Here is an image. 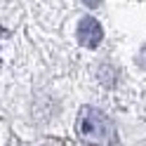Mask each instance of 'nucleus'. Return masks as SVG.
<instances>
[{
  "instance_id": "3",
  "label": "nucleus",
  "mask_w": 146,
  "mask_h": 146,
  "mask_svg": "<svg viewBox=\"0 0 146 146\" xmlns=\"http://www.w3.org/2000/svg\"><path fill=\"white\" fill-rule=\"evenodd\" d=\"M139 64L146 68V45H144V47H141V52H139Z\"/></svg>"
},
{
  "instance_id": "2",
  "label": "nucleus",
  "mask_w": 146,
  "mask_h": 146,
  "mask_svg": "<svg viewBox=\"0 0 146 146\" xmlns=\"http://www.w3.org/2000/svg\"><path fill=\"white\" fill-rule=\"evenodd\" d=\"M104 40V29L94 17H83L78 24V42L87 50L99 47V42Z\"/></svg>"
},
{
  "instance_id": "1",
  "label": "nucleus",
  "mask_w": 146,
  "mask_h": 146,
  "mask_svg": "<svg viewBox=\"0 0 146 146\" xmlns=\"http://www.w3.org/2000/svg\"><path fill=\"white\" fill-rule=\"evenodd\" d=\"M78 134L80 139L92 146H120L115 125L92 106L80 108L78 113Z\"/></svg>"
},
{
  "instance_id": "4",
  "label": "nucleus",
  "mask_w": 146,
  "mask_h": 146,
  "mask_svg": "<svg viewBox=\"0 0 146 146\" xmlns=\"http://www.w3.org/2000/svg\"><path fill=\"white\" fill-rule=\"evenodd\" d=\"M83 3H85L87 7H92V10H94V7H99V3H102V0H83Z\"/></svg>"
}]
</instances>
